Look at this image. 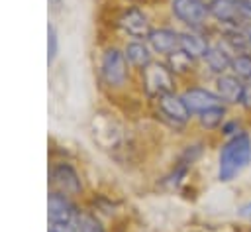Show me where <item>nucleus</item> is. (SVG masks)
I'll list each match as a JSON object with an SVG mask.
<instances>
[{
    "instance_id": "obj_1",
    "label": "nucleus",
    "mask_w": 251,
    "mask_h": 232,
    "mask_svg": "<svg viewBox=\"0 0 251 232\" xmlns=\"http://www.w3.org/2000/svg\"><path fill=\"white\" fill-rule=\"evenodd\" d=\"M96 79L100 88L112 98H120L131 90H137L135 71L127 63L122 43L108 41L100 49L98 61H96Z\"/></svg>"
},
{
    "instance_id": "obj_2",
    "label": "nucleus",
    "mask_w": 251,
    "mask_h": 232,
    "mask_svg": "<svg viewBox=\"0 0 251 232\" xmlns=\"http://www.w3.org/2000/svg\"><path fill=\"white\" fill-rule=\"evenodd\" d=\"M251 165V132L243 130L241 134L222 140L218 144L216 159V179L224 185L233 183L243 175Z\"/></svg>"
},
{
    "instance_id": "obj_3",
    "label": "nucleus",
    "mask_w": 251,
    "mask_h": 232,
    "mask_svg": "<svg viewBox=\"0 0 251 232\" xmlns=\"http://www.w3.org/2000/svg\"><path fill=\"white\" fill-rule=\"evenodd\" d=\"M135 88L139 96L147 102L180 88V81L169 69L163 59H155L151 65L135 73Z\"/></svg>"
},
{
    "instance_id": "obj_4",
    "label": "nucleus",
    "mask_w": 251,
    "mask_h": 232,
    "mask_svg": "<svg viewBox=\"0 0 251 232\" xmlns=\"http://www.w3.org/2000/svg\"><path fill=\"white\" fill-rule=\"evenodd\" d=\"M147 106L151 110V116H155V120L169 132L184 134L194 124V116L186 108L178 90L167 92V94L147 102Z\"/></svg>"
},
{
    "instance_id": "obj_5",
    "label": "nucleus",
    "mask_w": 251,
    "mask_h": 232,
    "mask_svg": "<svg viewBox=\"0 0 251 232\" xmlns=\"http://www.w3.org/2000/svg\"><path fill=\"white\" fill-rule=\"evenodd\" d=\"M149 8L151 6L120 4L112 12V29L124 39H147V35L155 28V20Z\"/></svg>"
},
{
    "instance_id": "obj_6",
    "label": "nucleus",
    "mask_w": 251,
    "mask_h": 232,
    "mask_svg": "<svg viewBox=\"0 0 251 232\" xmlns=\"http://www.w3.org/2000/svg\"><path fill=\"white\" fill-rule=\"evenodd\" d=\"M169 22L180 29H212L208 0H165Z\"/></svg>"
},
{
    "instance_id": "obj_7",
    "label": "nucleus",
    "mask_w": 251,
    "mask_h": 232,
    "mask_svg": "<svg viewBox=\"0 0 251 232\" xmlns=\"http://www.w3.org/2000/svg\"><path fill=\"white\" fill-rule=\"evenodd\" d=\"M49 189L78 201L84 197V179L71 161H53L49 165Z\"/></svg>"
},
{
    "instance_id": "obj_8",
    "label": "nucleus",
    "mask_w": 251,
    "mask_h": 232,
    "mask_svg": "<svg viewBox=\"0 0 251 232\" xmlns=\"http://www.w3.org/2000/svg\"><path fill=\"white\" fill-rule=\"evenodd\" d=\"M178 92H180V96H182V100H184V104H186V108L190 110L192 116H196V114H200V112H204L208 108L224 104L220 100V96L216 94L214 87L208 85L206 81L184 83V85H180Z\"/></svg>"
},
{
    "instance_id": "obj_9",
    "label": "nucleus",
    "mask_w": 251,
    "mask_h": 232,
    "mask_svg": "<svg viewBox=\"0 0 251 232\" xmlns=\"http://www.w3.org/2000/svg\"><path fill=\"white\" fill-rule=\"evenodd\" d=\"M145 41L149 43V47L157 59H165L178 49L180 28L175 26L173 22H159V24H155V28L151 29V33L147 35Z\"/></svg>"
},
{
    "instance_id": "obj_10",
    "label": "nucleus",
    "mask_w": 251,
    "mask_h": 232,
    "mask_svg": "<svg viewBox=\"0 0 251 232\" xmlns=\"http://www.w3.org/2000/svg\"><path fill=\"white\" fill-rule=\"evenodd\" d=\"M231 57L233 55L218 39H212L208 51L198 61L200 63V81H212L224 73H229Z\"/></svg>"
},
{
    "instance_id": "obj_11",
    "label": "nucleus",
    "mask_w": 251,
    "mask_h": 232,
    "mask_svg": "<svg viewBox=\"0 0 251 232\" xmlns=\"http://www.w3.org/2000/svg\"><path fill=\"white\" fill-rule=\"evenodd\" d=\"M82 210L84 208H80L76 199L49 189V195H47V218H49V222H78Z\"/></svg>"
},
{
    "instance_id": "obj_12",
    "label": "nucleus",
    "mask_w": 251,
    "mask_h": 232,
    "mask_svg": "<svg viewBox=\"0 0 251 232\" xmlns=\"http://www.w3.org/2000/svg\"><path fill=\"white\" fill-rule=\"evenodd\" d=\"M212 39H214V28L212 29H180L178 49L194 57L196 61H200L202 55L208 51Z\"/></svg>"
},
{
    "instance_id": "obj_13",
    "label": "nucleus",
    "mask_w": 251,
    "mask_h": 232,
    "mask_svg": "<svg viewBox=\"0 0 251 232\" xmlns=\"http://www.w3.org/2000/svg\"><path fill=\"white\" fill-rule=\"evenodd\" d=\"M210 85L214 87L216 94L220 96V100L227 106V108H237L239 100H241V92H243V81L239 77H235L231 71L224 73L216 79L210 81Z\"/></svg>"
},
{
    "instance_id": "obj_14",
    "label": "nucleus",
    "mask_w": 251,
    "mask_h": 232,
    "mask_svg": "<svg viewBox=\"0 0 251 232\" xmlns=\"http://www.w3.org/2000/svg\"><path fill=\"white\" fill-rule=\"evenodd\" d=\"M210 22L214 28H239L243 26L237 12V0H208Z\"/></svg>"
},
{
    "instance_id": "obj_15",
    "label": "nucleus",
    "mask_w": 251,
    "mask_h": 232,
    "mask_svg": "<svg viewBox=\"0 0 251 232\" xmlns=\"http://www.w3.org/2000/svg\"><path fill=\"white\" fill-rule=\"evenodd\" d=\"M163 61L169 65V69H171V71L175 73V77L180 81V85L190 83V81H200V63H198L194 57L186 55L184 51L176 49L175 53H171V55L165 57Z\"/></svg>"
},
{
    "instance_id": "obj_16",
    "label": "nucleus",
    "mask_w": 251,
    "mask_h": 232,
    "mask_svg": "<svg viewBox=\"0 0 251 232\" xmlns=\"http://www.w3.org/2000/svg\"><path fill=\"white\" fill-rule=\"evenodd\" d=\"M122 49H124V55H126L129 67L135 73L145 69L147 65H151L157 59L145 39H124L122 41Z\"/></svg>"
},
{
    "instance_id": "obj_17",
    "label": "nucleus",
    "mask_w": 251,
    "mask_h": 232,
    "mask_svg": "<svg viewBox=\"0 0 251 232\" xmlns=\"http://www.w3.org/2000/svg\"><path fill=\"white\" fill-rule=\"evenodd\" d=\"M229 110L226 104H220V106H214V108H208L200 114L194 116V124L202 134H218L220 126L224 124V120L229 116Z\"/></svg>"
},
{
    "instance_id": "obj_18",
    "label": "nucleus",
    "mask_w": 251,
    "mask_h": 232,
    "mask_svg": "<svg viewBox=\"0 0 251 232\" xmlns=\"http://www.w3.org/2000/svg\"><path fill=\"white\" fill-rule=\"evenodd\" d=\"M229 71L235 77H239L243 83L251 81V53H237V55H233Z\"/></svg>"
},
{
    "instance_id": "obj_19",
    "label": "nucleus",
    "mask_w": 251,
    "mask_h": 232,
    "mask_svg": "<svg viewBox=\"0 0 251 232\" xmlns=\"http://www.w3.org/2000/svg\"><path fill=\"white\" fill-rule=\"evenodd\" d=\"M243 130H247V128H245V120H243V114H241V116H231V114H229V116L224 120V124L220 126L218 136H220V140H227V138H233V136L241 134Z\"/></svg>"
},
{
    "instance_id": "obj_20",
    "label": "nucleus",
    "mask_w": 251,
    "mask_h": 232,
    "mask_svg": "<svg viewBox=\"0 0 251 232\" xmlns=\"http://www.w3.org/2000/svg\"><path fill=\"white\" fill-rule=\"evenodd\" d=\"M78 232H106V228H104L98 214L84 208L80 218H78Z\"/></svg>"
},
{
    "instance_id": "obj_21",
    "label": "nucleus",
    "mask_w": 251,
    "mask_h": 232,
    "mask_svg": "<svg viewBox=\"0 0 251 232\" xmlns=\"http://www.w3.org/2000/svg\"><path fill=\"white\" fill-rule=\"evenodd\" d=\"M59 53V35H57V29L53 24L47 26V63L53 65L55 57Z\"/></svg>"
},
{
    "instance_id": "obj_22",
    "label": "nucleus",
    "mask_w": 251,
    "mask_h": 232,
    "mask_svg": "<svg viewBox=\"0 0 251 232\" xmlns=\"http://www.w3.org/2000/svg\"><path fill=\"white\" fill-rule=\"evenodd\" d=\"M237 110L243 116H251V81H247L243 85V92H241V100L237 104Z\"/></svg>"
},
{
    "instance_id": "obj_23",
    "label": "nucleus",
    "mask_w": 251,
    "mask_h": 232,
    "mask_svg": "<svg viewBox=\"0 0 251 232\" xmlns=\"http://www.w3.org/2000/svg\"><path fill=\"white\" fill-rule=\"evenodd\" d=\"M235 216L237 220H241L243 224H249L251 226V201H243L235 206Z\"/></svg>"
},
{
    "instance_id": "obj_24",
    "label": "nucleus",
    "mask_w": 251,
    "mask_h": 232,
    "mask_svg": "<svg viewBox=\"0 0 251 232\" xmlns=\"http://www.w3.org/2000/svg\"><path fill=\"white\" fill-rule=\"evenodd\" d=\"M237 12L241 24H251V0H237Z\"/></svg>"
},
{
    "instance_id": "obj_25",
    "label": "nucleus",
    "mask_w": 251,
    "mask_h": 232,
    "mask_svg": "<svg viewBox=\"0 0 251 232\" xmlns=\"http://www.w3.org/2000/svg\"><path fill=\"white\" fill-rule=\"evenodd\" d=\"M47 232H78V222H49Z\"/></svg>"
},
{
    "instance_id": "obj_26",
    "label": "nucleus",
    "mask_w": 251,
    "mask_h": 232,
    "mask_svg": "<svg viewBox=\"0 0 251 232\" xmlns=\"http://www.w3.org/2000/svg\"><path fill=\"white\" fill-rule=\"evenodd\" d=\"M120 4H135V6H155L159 0H118Z\"/></svg>"
},
{
    "instance_id": "obj_27",
    "label": "nucleus",
    "mask_w": 251,
    "mask_h": 232,
    "mask_svg": "<svg viewBox=\"0 0 251 232\" xmlns=\"http://www.w3.org/2000/svg\"><path fill=\"white\" fill-rule=\"evenodd\" d=\"M241 29H243V35H245V39H247V43H249V47H251V24L241 26Z\"/></svg>"
}]
</instances>
